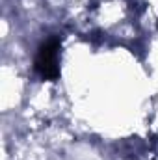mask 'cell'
I'll return each mask as SVG.
<instances>
[{
	"label": "cell",
	"mask_w": 158,
	"mask_h": 160,
	"mask_svg": "<svg viewBox=\"0 0 158 160\" xmlns=\"http://www.w3.org/2000/svg\"><path fill=\"white\" fill-rule=\"evenodd\" d=\"M58 50H60V41L50 38L45 41L37 50L36 56V71L45 80H54L58 78L60 69H58Z\"/></svg>",
	"instance_id": "1"
}]
</instances>
